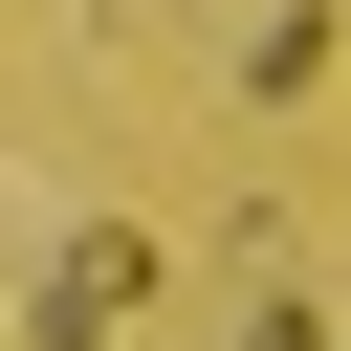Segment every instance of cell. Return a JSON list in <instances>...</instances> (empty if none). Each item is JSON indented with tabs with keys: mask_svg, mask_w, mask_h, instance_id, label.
Segmentation results:
<instances>
[{
	"mask_svg": "<svg viewBox=\"0 0 351 351\" xmlns=\"http://www.w3.org/2000/svg\"><path fill=\"white\" fill-rule=\"evenodd\" d=\"M0 351H22V307H0Z\"/></svg>",
	"mask_w": 351,
	"mask_h": 351,
	"instance_id": "1",
	"label": "cell"
}]
</instances>
